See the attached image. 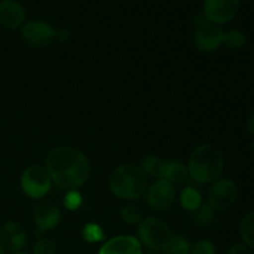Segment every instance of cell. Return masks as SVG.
Listing matches in <instances>:
<instances>
[{
    "label": "cell",
    "instance_id": "1",
    "mask_svg": "<svg viewBox=\"0 0 254 254\" xmlns=\"http://www.w3.org/2000/svg\"><path fill=\"white\" fill-rule=\"evenodd\" d=\"M47 171L62 189L79 188L89 176V163L79 150L68 146L55 148L47 156Z\"/></svg>",
    "mask_w": 254,
    "mask_h": 254
},
{
    "label": "cell",
    "instance_id": "2",
    "mask_svg": "<svg viewBox=\"0 0 254 254\" xmlns=\"http://www.w3.org/2000/svg\"><path fill=\"white\" fill-rule=\"evenodd\" d=\"M223 156L216 146L202 145L196 149L189 160V173L201 184H208L221 176Z\"/></svg>",
    "mask_w": 254,
    "mask_h": 254
},
{
    "label": "cell",
    "instance_id": "3",
    "mask_svg": "<svg viewBox=\"0 0 254 254\" xmlns=\"http://www.w3.org/2000/svg\"><path fill=\"white\" fill-rule=\"evenodd\" d=\"M108 185L113 195L121 198L140 197L146 188L144 171L135 165H122L109 176Z\"/></svg>",
    "mask_w": 254,
    "mask_h": 254
},
{
    "label": "cell",
    "instance_id": "4",
    "mask_svg": "<svg viewBox=\"0 0 254 254\" xmlns=\"http://www.w3.org/2000/svg\"><path fill=\"white\" fill-rule=\"evenodd\" d=\"M139 242L153 251H164L173 240V235L165 222L158 218H146L139 222Z\"/></svg>",
    "mask_w": 254,
    "mask_h": 254
},
{
    "label": "cell",
    "instance_id": "5",
    "mask_svg": "<svg viewBox=\"0 0 254 254\" xmlns=\"http://www.w3.org/2000/svg\"><path fill=\"white\" fill-rule=\"evenodd\" d=\"M21 188L29 197L40 198L50 191L51 176L42 166H30L22 173Z\"/></svg>",
    "mask_w": 254,
    "mask_h": 254
},
{
    "label": "cell",
    "instance_id": "6",
    "mask_svg": "<svg viewBox=\"0 0 254 254\" xmlns=\"http://www.w3.org/2000/svg\"><path fill=\"white\" fill-rule=\"evenodd\" d=\"M21 39L30 46L46 47L56 39V30L47 22L32 20L22 25Z\"/></svg>",
    "mask_w": 254,
    "mask_h": 254
},
{
    "label": "cell",
    "instance_id": "7",
    "mask_svg": "<svg viewBox=\"0 0 254 254\" xmlns=\"http://www.w3.org/2000/svg\"><path fill=\"white\" fill-rule=\"evenodd\" d=\"M240 0H203V16L213 24L230 22L237 15Z\"/></svg>",
    "mask_w": 254,
    "mask_h": 254
},
{
    "label": "cell",
    "instance_id": "8",
    "mask_svg": "<svg viewBox=\"0 0 254 254\" xmlns=\"http://www.w3.org/2000/svg\"><path fill=\"white\" fill-rule=\"evenodd\" d=\"M223 37H225V31L222 27L208 21L207 19L196 26L195 45L200 51H215L223 44Z\"/></svg>",
    "mask_w": 254,
    "mask_h": 254
},
{
    "label": "cell",
    "instance_id": "9",
    "mask_svg": "<svg viewBox=\"0 0 254 254\" xmlns=\"http://www.w3.org/2000/svg\"><path fill=\"white\" fill-rule=\"evenodd\" d=\"M238 189L230 179L216 181L208 191V203L213 210H226L236 202Z\"/></svg>",
    "mask_w": 254,
    "mask_h": 254
},
{
    "label": "cell",
    "instance_id": "10",
    "mask_svg": "<svg viewBox=\"0 0 254 254\" xmlns=\"http://www.w3.org/2000/svg\"><path fill=\"white\" fill-rule=\"evenodd\" d=\"M175 198L174 184L165 179H159L151 185L148 192L149 205L155 210H166L171 206Z\"/></svg>",
    "mask_w": 254,
    "mask_h": 254
},
{
    "label": "cell",
    "instance_id": "11",
    "mask_svg": "<svg viewBox=\"0 0 254 254\" xmlns=\"http://www.w3.org/2000/svg\"><path fill=\"white\" fill-rule=\"evenodd\" d=\"M26 231L20 223L10 221L5 222L0 228V242L9 252H20L26 245Z\"/></svg>",
    "mask_w": 254,
    "mask_h": 254
},
{
    "label": "cell",
    "instance_id": "12",
    "mask_svg": "<svg viewBox=\"0 0 254 254\" xmlns=\"http://www.w3.org/2000/svg\"><path fill=\"white\" fill-rule=\"evenodd\" d=\"M98 254H141V245L135 237L119 236L107 241Z\"/></svg>",
    "mask_w": 254,
    "mask_h": 254
},
{
    "label": "cell",
    "instance_id": "13",
    "mask_svg": "<svg viewBox=\"0 0 254 254\" xmlns=\"http://www.w3.org/2000/svg\"><path fill=\"white\" fill-rule=\"evenodd\" d=\"M25 21V10L15 0L0 1V25L6 29L14 30L21 26Z\"/></svg>",
    "mask_w": 254,
    "mask_h": 254
},
{
    "label": "cell",
    "instance_id": "14",
    "mask_svg": "<svg viewBox=\"0 0 254 254\" xmlns=\"http://www.w3.org/2000/svg\"><path fill=\"white\" fill-rule=\"evenodd\" d=\"M35 222L41 231L54 230L57 227L61 220V212L55 205L50 202H44L35 208Z\"/></svg>",
    "mask_w": 254,
    "mask_h": 254
},
{
    "label": "cell",
    "instance_id": "15",
    "mask_svg": "<svg viewBox=\"0 0 254 254\" xmlns=\"http://www.w3.org/2000/svg\"><path fill=\"white\" fill-rule=\"evenodd\" d=\"M188 176V169L179 161H166L164 168L163 179L170 181L171 184H180Z\"/></svg>",
    "mask_w": 254,
    "mask_h": 254
},
{
    "label": "cell",
    "instance_id": "16",
    "mask_svg": "<svg viewBox=\"0 0 254 254\" xmlns=\"http://www.w3.org/2000/svg\"><path fill=\"white\" fill-rule=\"evenodd\" d=\"M180 202L183 207L188 211H196L202 205V197L201 193L193 188H186L181 192Z\"/></svg>",
    "mask_w": 254,
    "mask_h": 254
},
{
    "label": "cell",
    "instance_id": "17",
    "mask_svg": "<svg viewBox=\"0 0 254 254\" xmlns=\"http://www.w3.org/2000/svg\"><path fill=\"white\" fill-rule=\"evenodd\" d=\"M241 237L247 247L254 248V211L243 217L241 222Z\"/></svg>",
    "mask_w": 254,
    "mask_h": 254
},
{
    "label": "cell",
    "instance_id": "18",
    "mask_svg": "<svg viewBox=\"0 0 254 254\" xmlns=\"http://www.w3.org/2000/svg\"><path fill=\"white\" fill-rule=\"evenodd\" d=\"M143 168L145 173H148L154 178H163L164 168H165V161L160 160L156 156H146L143 160Z\"/></svg>",
    "mask_w": 254,
    "mask_h": 254
},
{
    "label": "cell",
    "instance_id": "19",
    "mask_svg": "<svg viewBox=\"0 0 254 254\" xmlns=\"http://www.w3.org/2000/svg\"><path fill=\"white\" fill-rule=\"evenodd\" d=\"M247 42V37L243 34L241 30H230V31L225 32V37H223V44L227 47L232 50H240Z\"/></svg>",
    "mask_w": 254,
    "mask_h": 254
},
{
    "label": "cell",
    "instance_id": "20",
    "mask_svg": "<svg viewBox=\"0 0 254 254\" xmlns=\"http://www.w3.org/2000/svg\"><path fill=\"white\" fill-rule=\"evenodd\" d=\"M190 243L184 237H173L168 247L164 250V254H190Z\"/></svg>",
    "mask_w": 254,
    "mask_h": 254
},
{
    "label": "cell",
    "instance_id": "21",
    "mask_svg": "<svg viewBox=\"0 0 254 254\" xmlns=\"http://www.w3.org/2000/svg\"><path fill=\"white\" fill-rule=\"evenodd\" d=\"M82 237L86 242L97 243L104 238L103 230L97 223H87L82 230Z\"/></svg>",
    "mask_w": 254,
    "mask_h": 254
},
{
    "label": "cell",
    "instance_id": "22",
    "mask_svg": "<svg viewBox=\"0 0 254 254\" xmlns=\"http://www.w3.org/2000/svg\"><path fill=\"white\" fill-rule=\"evenodd\" d=\"M195 221L201 226H210L215 220L213 208L210 205H201L198 210L195 211Z\"/></svg>",
    "mask_w": 254,
    "mask_h": 254
},
{
    "label": "cell",
    "instance_id": "23",
    "mask_svg": "<svg viewBox=\"0 0 254 254\" xmlns=\"http://www.w3.org/2000/svg\"><path fill=\"white\" fill-rule=\"evenodd\" d=\"M57 246L56 243L49 238L37 241L34 247V254H56Z\"/></svg>",
    "mask_w": 254,
    "mask_h": 254
},
{
    "label": "cell",
    "instance_id": "24",
    "mask_svg": "<svg viewBox=\"0 0 254 254\" xmlns=\"http://www.w3.org/2000/svg\"><path fill=\"white\" fill-rule=\"evenodd\" d=\"M121 215H122V218H123L124 222H127L128 225H136V223L140 222V220H141L139 211L130 205L124 206V207L122 208Z\"/></svg>",
    "mask_w": 254,
    "mask_h": 254
},
{
    "label": "cell",
    "instance_id": "25",
    "mask_svg": "<svg viewBox=\"0 0 254 254\" xmlns=\"http://www.w3.org/2000/svg\"><path fill=\"white\" fill-rule=\"evenodd\" d=\"M64 207H66L67 210H71V211L77 210V208H79V206L82 205L81 193L76 190L68 191V192L66 193V196H64Z\"/></svg>",
    "mask_w": 254,
    "mask_h": 254
},
{
    "label": "cell",
    "instance_id": "26",
    "mask_svg": "<svg viewBox=\"0 0 254 254\" xmlns=\"http://www.w3.org/2000/svg\"><path fill=\"white\" fill-rule=\"evenodd\" d=\"M190 254H217L215 245L210 241H200L193 246Z\"/></svg>",
    "mask_w": 254,
    "mask_h": 254
},
{
    "label": "cell",
    "instance_id": "27",
    "mask_svg": "<svg viewBox=\"0 0 254 254\" xmlns=\"http://www.w3.org/2000/svg\"><path fill=\"white\" fill-rule=\"evenodd\" d=\"M227 254H252V252H251V250L246 245H240V243H237V245H233L232 247L227 251Z\"/></svg>",
    "mask_w": 254,
    "mask_h": 254
},
{
    "label": "cell",
    "instance_id": "28",
    "mask_svg": "<svg viewBox=\"0 0 254 254\" xmlns=\"http://www.w3.org/2000/svg\"><path fill=\"white\" fill-rule=\"evenodd\" d=\"M56 37L60 41H66L69 37V32L66 29H60L56 31Z\"/></svg>",
    "mask_w": 254,
    "mask_h": 254
},
{
    "label": "cell",
    "instance_id": "29",
    "mask_svg": "<svg viewBox=\"0 0 254 254\" xmlns=\"http://www.w3.org/2000/svg\"><path fill=\"white\" fill-rule=\"evenodd\" d=\"M247 128H248V131H250L251 134H253V135H254V113L250 117V119H248Z\"/></svg>",
    "mask_w": 254,
    "mask_h": 254
},
{
    "label": "cell",
    "instance_id": "30",
    "mask_svg": "<svg viewBox=\"0 0 254 254\" xmlns=\"http://www.w3.org/2000/svg\"><path fill=\"white\" fill-rule=\"evenodd\" d=\"M0 254H5V248L2 247L1 242H0Z\"/></svg>",
    "mask_w": 254,
    "mask_h": 254
},
{
    "label": "cell",
    "instance_id": "31",
    "mask_svg": "<svg viewBox=\"0 0 254 254\" xmlns=\"http://www.w3.org/2000/svg\"><path fill=\"white\" fill-rule=\"evenodd\" d=\"M11 254H27V253H24V252H16V253H11Z\"/></svg>",
    "mask_w": 254,
    "mask_h": 254
},
{
    "label": "cell",
    "instance_id": "32",
    "mask_svg": "<svg viewBox=\"0 0 254 254\" xmlns=\"http://www.w3.org/2000/svg\"><path fill=\"white\" fill-rule=\"evenodd\" d=\"M252 149H253V151H254V140L252 141Z\"/></svg>",
    "mask_w": 254,
    "mask_h": 254
}]
</instances>
